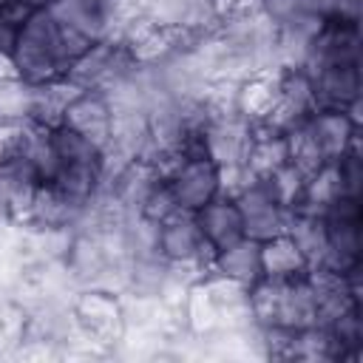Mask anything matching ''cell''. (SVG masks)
Returning a JSON list of instances; mask_svg holds the SVG:
<instances>
[{
  "label": "cell",
  "instance_id": "6da1fadb",
  "mask_svg": "<svg viewBox=\"0 0 363 363\" xmlns=\"http://www.w3.org/2000/svg\"><path fill=\"white\" fill-rule=\"evenodd\" d=\"M162 176L179 204V210L184 213H196L199 207H204L210 199H216L224 190V167L207 156H173L164 167Z\"/></svg>",
  "mask_w": 363,
  "mask_h": 363
},
{
  "label": "cell",
  "instance_id": "7a4b0ae2",
  "mask_svg": "<svg viewBox=\"0 0 363 363\" xmlns=\"http://www.w3.org/2000/svg\"><path fill=\"white\" fill-rule=\"evenodd\" d=\"M153 255L164 267H210V247L193 218V213H176L162 224H153Z\"/></svg>",
  "mask_w": 363,
  "mask_h": 363
},
{
  "label": "cell",
  "instance_id": "3957f363",
  "mask_svg": "<svg viewBox=\"0 0 363 363\" xmlns=\"http://www.w3.org/2000/svg\"><path fill=\"white\" fill-rule=\"evenodd\" d=\"M230 193H233V199L238 204V213H241L244 235L247 238L267 241V238H272V235H278V233L286 230L289 210L272 199V193L264 187V182L247 179V182H241Z\"/></svg>",
  "mask_w": 363,
  "mask_h": 363
},
{
  "label": "cell",
  "instance_id": "277c9868",
  "mask_svg": "<svg viewBox=\"0 0 363 363\" xmlns=\"http://www.w3.org/2000/svg\"><path fill=\"white\" fill-rule=\"evenodd\" d=\"M210 252H218L230 244H235L238 238H244V221L238 213V204L233 199V193L221 190L216 199H210L204 207H199L193 213Z\"/></svg>",
  "mask_w": 363,
  "mask_h": 363
},
{
  "label": "cell",
  "instance_id": "5b68a950",
  "mask_svg": "<svg viewBox=\"0 0 363 363\" xmlns=\"http://www.w3.org/2000/svg\"><path fill=\"white\" fill-rule=\"evenodd\" d=\"M207 272L216 275V278L233 281V284H238L244 289L252 286L264 275V269H261V241L244 235L235 244L213 252Z\"/></svg>",
  "mask_w": 363,
  "mask_h": 363
},
{
  "label": "cell",
  "instance_id": "8992f818",
  "mask_svg": "<svg viewBox=\"0 0 363 363\" xmlns=\"http://www.w3.org/2000/svg\"><path fill=\"white\" fill-rule=\"evenodd\" d=\"M261 269L269 278H289V275L309 272V264L295 247V241L286 233H278L261 241Z\"/></svg>",
  "mask_w": 363,
  "mask_h": 363
}]
</instances>
